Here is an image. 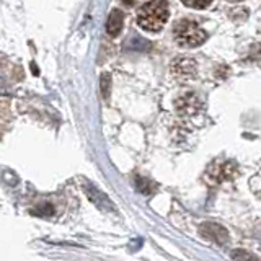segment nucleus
<instances>
[{"label": "nucleus", "instance_id": "nucleus-1", "mask_svg": "<svg viewBox=\"0 0 261 261\" xmlns=\"http://www.w3.org/2000/svg\"><path fill=\"white\" fill-rule=\"evenodd\" d=\"M168 20V5L162 0L144 4L137 12V24L149 33H157Z\"/></svg>", "mask_w": 261, "mask_h": 261}, {"label": "nucleus", "instance_id": "nucleus-2", "mask_svg": "<svg viewBox=\"0 0 261 261\" xmlns=\"http://www.w3.org/2000/svg\"><path fill=\"white\" fill-rule=\"evenodd\" d=\"M175 41L183 47H196L201 46L207 39V33L204 31L198 23L191 20H181L173 28Z\"/></svg>", "mask_w": 261, "mask_h": 261}, {"label": "nucleus", "instance_id": "nucleus-3", "mask_svg": "<svg viewBox=\"0 0 261 261\" xmlns=\"http://www.w3.org/2000/svg\"><path fill=\"white\" fill-rule=\"evenodd\" d=\"M171 75L178 82H191L198 75V64L191 57H178L171 62Z\"/></svg>", "mask_w": 261, "mask_h": 261}, {"label": "nucleus", "instance_id": "nucleus-4", "mask_svg": "<svg viewBox=\"0 0 261 261\" xmlns=\"http://www.w3.org/2000/svg\"><path fill=\"white\" fill-rule=\"evenodd\" d=\"M201 108V100L194 93L188 92L183 93L181 96H178V100L175 101V110L181 116H191V114L198 113Z\"/></svg>", "mask_w": 261, "mask_h": 261}, {"label": "nucleus", "instance_id": "nucleus-5", "mask_svg": "<svg viewBox=\"0 0 261 261\" xmlns=\"http://www.w3.org/2000/svg\"><path fill=\"white\" fill-rule=\"evenodd\" d=\"M199 232L202 233V237H206V239L216 242V243H220V245H225L228 242V232L222 225H219L216 222H206L202 224Z\"/></svg>", "mask_w": 261, "mask_h": 261}, {"label": "nucleus", "instance_id": "nucleus-6", "mask_svg": "<svg viewBox=\"0 0 261 261\" xmlns=\"http://www.w3.org/2000/svg\"><path fill=\"white\" fill-rule=\"evenodd\" d=\"M84 190L87 193V198L92 201L96 207H100L103 211H114V204L108 199V196H106L105 193H101L100 190H96L95 186H92L90 183H85Z\"/></svg>", "mask_w": 261, "mask_h": 261}, {"label": "nucleus", "instance_id": "nucleus-7", "mask_svg": "<svg viewBox=\"0 0 261 261\" xmlns=\"http://www.w3.org/2000/svg\"><path fill=\"white\" fill-rule=\"evenodd\" d=\"M122 23H124V15L118 8H114L108 16V21H106V33L111 38H116L122 30Z\"/></svg>", "mask_w": 261, "mask_h": 261}, {"label": "nucleus", "instance_id": "nucleus-8", "mask_svg": "<svg viewBox=\"0 0 261 261\" xmlns=\"http://www.w3.org/2000/svg\"><path fill=\"white\" fill-rule=\"evenodd\" d=\"M230 255L235 261H259L255 255H251V253L245 250H232Z\"/></svg>", "mask_w": 261, "mask_h": 261}, {"label": "nucleus", "instance_id": "nucleus-9", "mask_svg": "<svg viewBox=\"0 0 261 261\" xmlns=\"http://www.w3.org/2000/svg\"><path fill=\"white\" fill-rule=\"evenodd\" d=\"M100 84H101V95H103L105 100H108V98H110V90H111V77H110V73H103Z\"/></svg>", "mask_w": 261, "mask_h": 261}, {"label": "nucleus", "instance_id": "nucleus-10", "mask_svg": "<svg viewBox=\"0 0 261 261\" xmlns=\"http://www.w3.org/2000/svg\"><path fill=\"white\" fill-rule=\"evenodd\" d=\"M186 7H191V8H207L211 5V2H198V0H191V2H183Z\"/></svg>", "mask_w": 261, "mask_h": 261}, {"label": "nucleus", "instance_id": "nucleus-11", "mask_svg": "<svg viewBox=\"0 0 261 261\" xmlns=\"http://www.w3.org/2000/svg\"><path fill=\"white\" fill-rule=\"evenodd\" d=\"M8 93H10V88H8L7 80L0 75V95H8Z\"/></svg>", "mask_w": 261, "mask_h": 261}, {"label": "nucleus", "instance_id": "nucleus-12", "mask_svg": "<svg viewBox=\"0 0 261 261\" xmlns=\"http://www.w3.org/2000/svg\"><path fill=\"white\" fill-rule=\"evenodd\" d=\"M4 127H5V122H4V108L0 106V134L4 133Z\"/></svg>", "mask_w": 261, "mask_h": 261}]
</instances>
